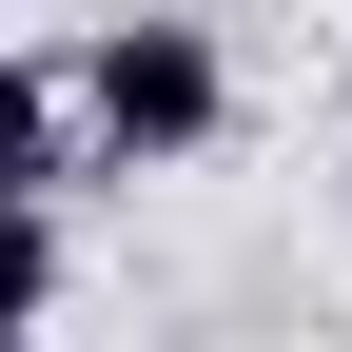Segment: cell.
<instances>
[{
	"mask_svg": "<svg viewBox=\"0 0 352 352\" xmlns=\"http://www.w3.org/2000/svg\"><path fill=\"white\" fill-rule=\"evenodd\" d=\"M215 138H235L215 20H98V39H78V157H98V176H176Z\"/></svg>",
	"mask_w": 352,
	"mask_h": 352,
	"instance_id": "1",
	"label": "cell"
},
{
	"mask_svg": "<svg viewBox=\"0 0 352 352\" xmlns=\"http://www.w3.org/2000/svg\"><path fill=\"white\" fill-rule=\"evenodd\" d=\"M59 176H98V157H78V78L0 59V196H39V215H59Z\"/></svg>",
	"mask_w": 352,
	"mask_h": 352,
	"instance_id": "2",
	"label": "cell"
},
{
	"mask_svg": "<svg viewBox=\"0 0 352 352\" xmlns=\"http://www.w3.org/2000/svg\"><path fill=\"white\" fill-rule=\"evenodd\" d=\"M39 314H59V215L0 196V333H39Z\"/></svg>",
	"mask_w": 352,
	"mask_h": 352,
	"instance_id": "3",
	"label": "cell"
},
{
	"mask_svg": "<svg viewBox=\"0 0 352 352\" xmlns=\"http://www.w3.org/2000/svg\"><path fill=\"white\" fill-rule=\"evenodd\" d=\"M0 352H39V333H0Z\"/></svg>",
	"mask_w": 352,
	"mask_h": 352,
	"instance_id": "4",
	"label": "cell"
}]
</instances>
